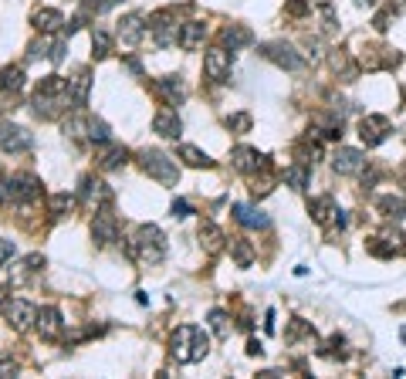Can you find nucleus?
I'll return each mask as SVG.
<instances>
[{
  "label": "nucleus",
  "mask_w": 406,
  "mask_h": 379,
  "mask_svg": "<svg viewBox=\"0 0 406 379\" xmlns=\"http://www.w3.org/2000/svg\"><path fill=\"white\" fill-rule=\"evenodd\" d=\"M17 373V359L14 355H0V376H14Z\"/></svg>",
  "instance_id": "41"
},
{
  "label": "nucleus",
  "mask_w": 406,
  "mask_h": 379,
  "mask_svg": "<svg viewBox=\"0 0 406 379\" xmlns=\"http://www.w3.org/2000/svg\"><path fill=\"white\" fill-rule=\"evenodd\" d=\"M88 143H95V146H108V139H112V129L108 122L102 119V115H88V136H85Z\"/></svg>",
  "instance_id": "29"
},
{
  "label": "nucleus",
  "mask_w": 406,
  "mask_h": 379,
  "mask_svg": "<svg viewBox=\"0 0 406 379\" xmlns=\"http://www.w3.org/2000/svg\"><path fill=\"white\" fill-rule=\"evenodd\" d=\"M68 92H72V108H81V105L88 102V92H92V72H88V68H81V72L72 78Z\"/></svg>",
  "instance_id": "22"
},
{
  "label": "nucleus",
  "mask_w": 406,
  "mask_h": 379,
  "mask_svg": "<svg viewBox=\"0 0 406 379\" xmlns=\"http://www.w3.org/2000/svg\"><path fill=\"white\" fill-rule=\"evenodd\" d=\"M143 34H146V24H143L139 14H126V17L119 21V41H122V45L136 48V45L143 41Z\"/></svg>",
  "instance_id": "17"
},
{
  "label": "nucleus",
  "mask_w": 406,
  "mask_h": 379,
  "mask_svg": "<svg viewBox=\"0 0 406 379\" xmlns=\"http://www.w3.org/2000/svg\"><path fill=\"white\" fill-rule=\"evenodd\" d=\"M271 190H275V179H271V177L257 179V173H254V179H251V193H254V197H268Z\"/></svg>",
  "instance_id": "39"
},
{
  "label": "nucleus",
  "mask_w": 406,
  "mask_h": 379,
  "mask_svg": "<svg viewBox=\"0 0 406 379\" xmlns=\"http://www.w3.org/2000/svg\"><path fill=\"white\" fill-rule=\"evenodd\" d=\"M126 159H129V150H122V146H108V150L99 156V166L102 170H119Z\"/></svg>",
  "instance_id": "31"
},
{
  "label": "nucleus",
  "mask_w": 406,
  "mask_h": 379,
  "mask_svg": "<svg viewBox=\"0 0 406 379\" xmlns=\"http://www.w3.org/2000/svg\"><path fill=\"white\" fill-rule=\"evenodd\" d=\"M376 207H380V213L386 217V220H403L406 217V197L403 193H386V197L376 200Z\"/></svg>",
  "instance_id": "23"
},
{
  "label": "nucleus",
  "mask_w": 406,
  "mask_h": 379,
  "mask_svg": "<svg viewBox=\"0 0 406 379\" xmlns=\"http://www.w3.org/2000/svg\"><path fill=\"white\" fill-rule=\"evenodd\" d=\"M325 353H329L332 359H346V339H342V335H332L329 342H325Z\"/></svg>",
  "instance_id": "40"
},
{
  "label": "nucleus",
  "mask_w": 406,
  "mask_h": 379,
  "mask_svg": "<svg viewBox=\"0 0 406 379\" xmlns=\"http://www.w3.org/2000/svg\"><path fill=\"white\" fill-rule=\"evenodd\" d=\"M92 241H95L99 248H108V244L119 241V220H115V213H108L105 207H102L99 213H95V220H92Z\"/></svg>",
  "instance_id": "7"
},
{
  "label": "nucleus",
  "mask_w": 406,
  "mask_h": 379,
  "mask_svg": "<svg viewBox=\"0 0 406 379\" xmlns=\"http://www.w3.org/2000/svg\"><path fill=\"white\" fill-rule=\"evenodd\" d=\"M355 3H359V7H373L376 0H355Z\"/></svg>",
  "instance_id": "47"
},
{
  "label": "nucleus",
  "mask_w": 406,
  "mask_h": 379,
  "mask_svg": "<svg viewBox=\"0 0 406 379\" xmlns=\"http://www.w3.org/2000/svg\"><path fill=\"white\" fill-rule=\"evenodd\" d=\"M227 129L230 132H237V136L251 132V115H247V112H234V115H227Z\"/></svg>",
  "instance_id": "36"
},
{
  "label": "nucleus",
  "mask_w": 406,
  "mask_h": 379,
  "mask_svg": "<svg viewBox=\"0 0 406 379\" xmlns=\"http://www.w3.org/2000/svg\"><path fill=\"white\" fill-rule=\"evenodd\" d=\"M129 254L139 257L143 264H159L166 257V237L156 224H143L129 241Z\"/></svg>",
  "instance_id": "3"
},
{
  "label": "nucleus",
  "mask_w": 406,
  "mask_h": 379,
  "mask_svg": "<svg viewBox=\"0 0 406 379\" xmlns=\"http://www.w3.org/2000/svg\"><path fill=\"white\" fill-rule=\"evenodd\" d=\"M139 163H143V173L152 177L156 183H163V186H177L179 166H177L173 156H166L163 150H143L139 152Z\"/></svg>",
  "instance_id": "4"
},
{
  "label": "nucleus",
  "mask_w": 406,
  "mask_h": 379,
  "mask_svg": "<svg viewBox=\"0 0 406 379\" xmlns=\"http://www.w3.org/2000/svg\"><path fill=\"white\" fill-rule=\"evenodd\" d=\"M329 65L342 81H355V75H359V68H355V61H352V54H349V51H332Z\"/></svg>",
  "instance_id": "21"
},
{
  "label": "nucleus",
  "mask_w": 406,
  "mask_h": 379,
  "mask_svg": "<svg viewBox=\"0 0 406 379\" xmlns=\"http://www.w3.org/2000/svg\"><path fill=\"white\" fill-rule=\"evenodd\" d=\"M284 10H288L291 17H304V14H308V3H304V0H288Z\"/></svg>",
  "instance_id": "42"
},
{
  "label": "nucleus",
  "mask_w": 406,
  "mask_h": 379,
  "mask_svg": "<svg viewBox=\"0 0 406 379\" xmlns=\"http://www.w3.org/2000/svg\"><path fill=\"white\" fill-rule=\"evenodd\" d=\"M308 179H311V166H308V163H295V166H288V170H284V183H288V186H295V190H304V186H308Z\"/></svg>",
  "instance_id": "30"
},
{
  "label": "nucleus",
  "mask_w": 406,
  "mask_h": 379,
  "mask_svg": "<svg viewBox=\"0 0 406 379\" xmlns=\"http://www.w3.org/2000/svg\"><path fill=\"white\" fill-rule=\"evenodd\" d=\"M34 112L41 115V119H54V115H61L68 105H72V92H68V81L61 75H48L38 88H34Z\"/></svg>",
  "instance_id": "1"
},
{
  "label": "nucleus",
  "mask_w": 406,
  "mask_h": 379,
  "mask_svg": "<svg viewBox=\"0 0 406 379\" xmlns=\"http://www.w3.org/2000/svg\"><path fill=\"white\" fill-rule=\"evenodd\" d=\"M31 24L38 27L41 34H54V31L65 27V17H61L58 10H51V7H38V10L31 14Z\"/></svg>",
  "instance_id": "20"
},
{
  "label": "nucleus",
  "mask_w": 406,
  "mask_h": 379,
  "mask_svg": "<svg viewBox=\"0 0 406 379\" xmlns=\"http://www.w3.org/2000/svg\"><path fill=\"white\" fill-rule=\"evenodd\" d=\"M3 318L10 322V329L14 332H24L34 325V318H38V308L31 302H24V298H7V305H3Z\"/></svg>",
  "instance_id": "6"
},
{
  "label": "nucleus",
  "mask_w": 406,
  "mask_h": 379,
  "mask_svg": "<svg viewBox=\"0 0 406 379\" xmlns=\"http://www.w3.org/2000/svg\"><path fill=\"white\" fill-rule=\"evenodd\" d=\"M230 54L234 51H227L224 45L220 48H210L203 54V72H206L210 81H227L230 78Z\"/></svg>",
  "instance_id": "8"
},
{
  "label": "nucleus",
  "mask_w": 406,
  "mask_h": 379,
  "mask_svg": "<svg viewBox=\"0 0 406 379\" xmlns=\"http://www.w3.org/2000/svg\"><path fill=\"white\" fill-rule=\"evenodd\" d=\"M362 166H366V156L352 146H339L335 156H332V170L335 173H342V177H352V173H362Z\"/></svg>",
  "instance_id": "11"
},
{
  "label": "nucleus",
  "mask_w": 406,
  "mask_h": 379,
  "mask_svg": "<svg viewBox=\"0 0 406 379\" xmlns=\"http://www.w3.org/2000/svg\"><path fill=\"white\" fill-rule=\"evenodd\" d=\"M152 132H159L163 139H177L179 132H183V122H179L177 108H159L152 115Z\"/></svg>",
  "instance_id": "16"
},
{
  "label": "nucleus",
  "mask_w": 406,
  "mask_h": 379,
  "mask_svg": "<svg viewBox=\"0 0 406 379\" xmlns=\"http://www.w3.org/2000/svg\"><path fill=\"white\" fill-rule=\"evenodd\" d=\"M389 17H393V7L382 10V14H376V31H386V27H389Z\"/></svg>",
  "instance_id": "44"
},
{
  "label": "nucleus",
  "mask_w": 406,
  "mask_h": 379,
  "mask_svg": "<svg viewBox=\"0 0 406 379\" xmlns=\"http://www.w3.org/2000/svg\"><path fill=\"white\" fill-rule=\"evenodd\" d=\"M396 3H403V7H406V0H396Z\"/></svg>",
  "instance_id": "49"
},
{
  "label": "nucleus",
  "mask_w": 406,
  "mask_h": 379,
  "mask_svg": "<svg viewBox=\"0 0 406 379\" xmlns=\"http://www.w3.org/2000/svg\"><path fill=\"white\" fill-rule=\"evenodd\" d=\"M308 213H311L315 224H332V217L339 213V207H335L332 197H315V200L308 203Z\"/></svg>",
  "instance_id": "25"
},
{
  "label": "nucleus",
  "mask_w": 406,
  "mask_h": 379,
  "mask_svg": "<svg viewBox=\"0 0 406 379\" xmlns=\"http://www.w3.org/2000/svg\"><path fill=\"white\" fill-rule=\"evenodd\" d=\"M403 339H406V329H403Z\"/></svg>",
  "instance_id": "50"
},
{
  "label": "nucleus",
  "mask_w": 406,
  "mask_h": 379,
  "mask_svg": "<svg viewBox=\"0 0 406 379\" xmlns=\"http://www.w3.org/2000/svg\"><path fill=\"white\" fill-rule=\"evenodd\" d=\"M3 305H7V295H3V288H0V312H3Z\"/></svg>",
  "instance_id": "48"
},
{
  "label": "nucleus",
  "mask_w": 406,
  "mask_h": 379,
  "mask_svg": "<svg viewBox=\"0 0 406 379\" xmlns=\"http://www.w3.org/2000/svg\"><path fill=\"white\" fill-rule=\"evenodd\" d=\"M227 322H230V318H227V312H220V308H213V312H210V329L217 332L220 339H227V332H230Z\"/></svg>",
  "instance_id": "38"
},
{
  "label": "nucleus",
  "mask_w": 406,
  "mask_h": 379,
  "mask_svg": "<svg viewBox=\"0 0 406 379\" xmlns=\"http://www.w3.org/2000/svg\"><path fill=\"white\" fill-rule=\"evenodd\" d=\"M220 41H224V48L227 51H241V48H247L254 41V34L247 31V27H241V24H230L224 27V34H220Z\"/></svg>",
  "instance_id": "24"
},
{
  "label": "nucleus",
  "mask_w": 406,
  "mask_h": 379,
  "mask_svg": "<svg viewBox=\"0 0 406 379\" xmlns=\"http://www.w3.org/2000/svg\"><path fill=\"white\" fill-rule=\"evenodd\" d=\"M170 210H173V217H179V220L193 213V207H190V203H186V200H173V207H170Z\"/></svg>",
  "instance_id": "43"
},
{
  "label": "nucleus",
  "mask_w": 406,
  "mask_h": 379,
  "mask_svg": "<svg viewBox=\"0 0 406 379\" xmlns=\"http://www.w3.org/2000/svg\"><path fill=\"white\" fill-rule=\"evenodd\" d=\"M230 163H234V170H241V173H247V177H254V173L264 170V156L257 150H251V146H234V150H230Z\"/></svg>",
  "instance_id": "12"
},
{
  "label": "nucleus",
  "mask_w": 406,
  "mask_h": 379,
  "mask_svg": "<svg viewBox=\"0 0 406 379\" xmlns=\"http://www.w3.org/2000/svg\"><path fill=\"white\" fill-rule=\"evenodd\" d=\"M403 251H406V244H403Z\"/></svg>",
  "instance_id": "51"
},
{
  "label": "nucleus",
  "mask_w": 406,
  "mask_h": 379,
  "mask_svg": "<svg viewBox=\"0 0 406 379\" xmlns=\"http://www.w3.org/2000/svg\"><path fill=\"white\" fill-rule=\"evenodd\" d=\"M179 159H183L186 166H210V163H213V159L203 150H197V146H179Z\"/></svg>",
  "instance_id": "34"
},
{
  "label": "nucleus",
  "mask_w": 406,
  "mask_h": 379,
  "mask_svg": "<svg viewBox=\"0 0 406 379\" xmlns=\"http://www.w3.org/2000/svg\"><path fill=\"white\" fill-rule=\"evenodd\" d=\"M200 244L210 254H217L220 248H224V230L217 227L213 220H203V224H200Z\"/></svg>",
  "instance_id": "26"
},
{
  "label": "nucleus",
  "mask_w": 406,
  "mask_h": 379,
  "mask_svg": "<svg viewBox=\"0 0 406 379\" xmlns=\"http://www.w3.org/2000/svg\"><path fill=\"white\" fill-rule=\"evenodd\" d=\"M318 159H322V146H318L311 136L302 139V143H298V163H308V166H311V163H318Z\"/></svg>",
  "instance_id": "32"
},
{
  "label": "nucleus",
  "mask_w": 406,
  "mask_h": 379,
  "mask_svg": "<svg viewBox=\"0 0 406 379\" xmlns=\"http://www.w3.org/2000/svg\"><path fill=\"white\" fill-rule=\"evenodd\" d=\"M261 54H264L268 61H275L278 68H288V72H298V68H302V58L295 54L291 45H284V41H271V45H264Z\"/></svg>",
  "instance_id": "10"
},
{
  "label": "nucleus",
  "mask_w": 406,
  "mask_h": 379,
  "mask_svg": "<svg viewBox=\"0 0 406 379\" xmlns=\"http://www.w3.org/2000/svg\"><path fill=\"white\" fill-rule=\"evenodd\" d=\"M206 353H210V335L200 325H179L170 335V355L177 362H200Z\"/></svg>",
  "instance_id": "2"
},
{
  "label": "nucleus",
  "mask_w": 406,
  "mask_h": 379,
  "mask_svg": "<svg viewBox=\"0 0 406 379\" xmlns=\"http://www.w3.org/2000/svg\"><path fill=\"white\" fill-rule=\"evenodd\" d=\"M234 220L244 227H268V217L254 207H244V203H234Z\"/></svg>",
  "instance_id": "27"
},
{
  "label": "nucleus",
  "mask_w": 406,
  "mask_h": 379,
  "mask_svg": "<svg viewBox=\"0 0 406 379\" xmlns=\"http://www.w3.org/2000/svg\"><path fill=\"white\" fill-rule=\"evenodd\" d=\"M72 207H75V197H72V193H54L48 200V213L51 217H65Z\"/></svg>",
  "instance_id": "35"
},
{
  "label": "nucleus",
  "mask_w": 406,
  "mask_h": 379,
  "mask_svg": "<svg viewBox=\"0 0 406 379\" xmlns=\"http://www.w3.org/2000/svg\"><path fill=\"white\" fill-rule=\"evenodd\" d=\"M81 200L88 203V207H108L112 200V190H108V183L105 179H95V177H85L81 179Z\"/></svg>",
  "instance_id": "14"
},
{
  "label": "nucleus",
  "mask_w": 406,
  "mask_h": 379,
  "mask_svg": "<svg viewBox=\"0 0 406 379\" xmlns=\"http://www.w3.org/2000/svg\"><path fill=\"white\" fill-rule=\"evenodd\" d=\"M156 92H159V99L166 102V105H179L183 95H186V88H183V81L177 75H166V78H156V85H152Z\"/></svg>",
  "instance_id": "18"
},
{
  "label": "nucleus",
  "mask_w": 406,
  "mask_h": 379,
  "mask_svg": "<svg viewBox=\"0 0 406 379\" xmlns=\"http://www.w3.org/2000/svg\"><path fill=\"white\" fill-rule=\"evenodd\" d=\"M7 257H14V241H0V264H3Z\"/></svg>",
  "instance_id": "45"
},
{
  "label": "nucleus",
  "mask_w": 406,
  "mask_h": 379,
  "mask_svg": "<svg viewBox=\"0 0 406 379\" xmlns=\"http://www.w3.org/2000/svg\"><path fill=\"white\" fill-rule=\"evenodd\" d=\"M203 38H206V24H203V21H186V24H179V48L183 51H197L203 45Z\"/></svg>",
  "instance_id": "19"
},
{
  "label": "nucleus",
  "mask_w": 406,
  "mask_h": 379,
  "mask_svg": "<svg viewBox=\"0 0 406 379\" xmlns=\"http://www.w3.org/2000/svg\"><path fill=\"white\" fill-rule=\"evenodd\" d=\"M31 146H34V136H31L27 129L10 126V122H7V126H0V150L3 152H10V156H14V152H27Z\"/></svg>",
  "instance_id": "9"
},
{
  "label": "nucleus",
  "mask_w": 406,
  "mask_h": 379,
  "mask_svg": "<svg viewBox=\"0 0 406 379\" xmlns=\"http://www.w3.org/2000/svg\"><path fill=\"white\" fill-rule=\"evenodd\" d=\"M7 193H10L14 203L38 200L41 197V179L34 177V173H14V177L7 179Z\"/></svg>",
  "instance_id": "5"
},
{
  "label": "nucleus",
  "mask_w": 406,
  "mask_h": 379,
  "mask_svg": "<svg viewBox=\"0 0 406 379\" xmlns=\"http://www.w3.org/2000/svg\"><path fill=\"white\" fill-rule=\"evenodd\" d=\"M230 248H234V261H237L241 268H251L254 254H251V244H247V241H234Z\"/></svg>",
  "instance_id": "37"
},
{
  "label": "nucleus",
  "mask_w": 406,
  "mask_h": 379,
  "mask_svg": "<svg viewBox=\"0 0 406 379\" xmlns=\"http://www.w3.org/2000/svg\"><path fill=\"white\" fill-rule=\"evenodd\" d=\"M34 325L41 332V339H58L61 335V312L54 308V305H44V308H38V318H34Z\"/></svg>",
  "instance_id": "15"
},
{
  "label": "nucleus",
  "mask_w": 406,
  "mask_h": 379,
  "mask_svg": "<svg viewBox=\"0 0 406 379\" xmlns=\"http://www.w3.org/2000/svg\"><path fill=\"white\" fill-rule=\"evenodd\" d=\"M247 353H251V355H261V353H264V346H261L257 339H251V342H247Z\"/></svg>",
  "instance_id": "46"
},
{
  "label": "nucleus",
  "mask_w": 406,
  "mask_h": 379,
  "mask_svg": "<svg viewBox=\"0 0 406 379\" xmlns=\"http://www.w3.org/2000/svg\"><path fill=\"white\" fill-rule=\"evenodd\" d=\"M21 88H24V68L21 65L0 68V92H21Z\"/></svg>",
  "instance_id": "28"
},
{
  "label": "nucleus",
  "mask_w": 406,
  "mask_h": 379,
  "mask_svg": "<svg viewBox=\"0 0 406 379\" xmlns=\"http://www.w3.org/2000/svg\"><path fill=\"white\" fill-rule=\"evenodd\" d=\"M112 54V34L108 31H95L92 34V58H108Z\"/></svg>",
  "instance_id": "33"
},
{
  "label": "nucleus",
  "mask_w": 406,
  "mask_h": 379,
  "mask_svg": "<svg viewBox=\"0 0 406 379\" xmlns=\"http://www.w3.org/2000/svg\"><path fill=\"white\" fill-rule=\"evenodd\" d=\"M386 136H389V119H386V115H366V119L359 122V139H362L366 146H380Z\"/></svg>",
  "instance_id": "13"
}]
</instances>
